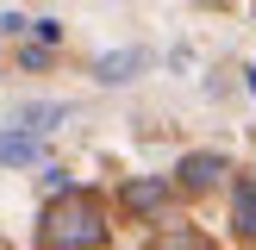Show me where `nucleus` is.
Wrapping results in <instances>:
<instances>
[{
    "instance_id": "9d476101",
    "label": "nucleus",
    "mask_w": 256,
    "mask_h": 250,
    "mask_svg": "<svg viewBox=\"0 0 256 250\" xmlns=\"http://www.w3.org/2000/svg\"><path fill=\"white\" fill-rule=\"evenodd\" d=\"M200 6H225V0H200Z\"/></svg>"
},
{
    "instance_id": "20e7f679",
    "label": "nucleus",
    "mask_w": 256,
    "mask_h": 250,
    "mask_svg": "<svg viewBox=\"0 0 256 250\" xmlns=\"http://www.w3.org/2000/svg\"><path fill=\"white\" fill-rule=\"evenodd\" d=\"M144 62H150V50H112V56L94 62V75H100V82H132Z\"/></svg>"
},
{
    "instance_id": "6e6552de",
    "label": "nucleus",
    "mask_w": 256,
    "mask_h": 250,
    "mask_svg": "<svg viewBox=\"0 0 256 250\" xmlns=\"http://www.w3.org/2000/svg\"><path fill=\"white\" fill-rule=\"evenodd\" d=\"M156 250H212V244H206V238H194V232H169Z\"/></svg>"
},
{
    "instance_id": "39448f33",
    "label": "nucleus",
    "mask_w": 256,
    "mask_h": 250,
    "mask_svg": "<svg viewBox=\"0 0 256 250\" xmlns=\"http://www.w3.org/2000/svg\"><path fill=\"white\" fill-rule=\"evenodd\" d=\"M175 175H182L188 188H212V182H219V175H225V162L200 150V156H182V169H175Z\"/></svg>"
},
{
    "instance_id": "f257e3e1",
    "label": "nucleus",
    "mask_w": 256,
    "mask_h": 250,
    "mask_svg": "<svg viewBox=\"0 0 256 250\" xmlns=\"http://www.w3.org/2000/svg\"><path fill=\"white\" fill-rule=\"evenodd\" d=\"M44 250H100L106 244V212L94 194H56L44 212Z\"/></svg>"
},
{
    "instance_id": "7ed1b4c3",
    "label": "nucleus",
    "mask_w": 256,
    "mask_h": 250,
    "mask_svg": "<svg viewBox=\"0 0 256 250\" xmlns=\"http://www.w3.org/2000/svg\"><path fill=\"white\" fill-rule=\"evenodd\" d=\"M62 119H69V106H62V100H32V106L12 112V125H25V132H56Z\"/></svg>"
},
{
    "instance_id": "f03ea898",
    "label": "nucleus",
    "mask_w": 256,
    "mask_h": 250,
    "mask_svg": "<svg viewBox=\"0 0 256 250\" xmlns=\"http://www.w3.org/2000/svg\"><path fill=\"white\" fill-rule=\"evenodd\" d=\"M162 206H169V182H162V175L125 182V212H162Z\"/></svg>"
},
{
    "instance_id": "423d86ee",
    "label": "nucleus",
    "mask_w": 256,
    "mask_h": 250,
    "mask_svg": "<svg viewBox=\"0 0 256 250\" xmlns=\"http://www.w3.org/2000/svg\"><path fill=\"white\" fill-rule=\"evenodd\" d=\"M38 132H0V162H38Z\"/></svg>"
},
{
    "instance_id": "1a4fd4ad",
    "label": "nucleus",
    "mask_w": 256,
    "mask_h": 250,
    "mask_svg": "<svg viewBox=\"0 0 256 250\" xmlns=\"http://www.w3.org/2000/svg\"><path fill=\"white\" fill-rule=\"evenodd\" d=\"M32 32L44 38V44H56V38H62V25H56V19H32Z\"/></svg>"
},
{
    "instance_id": "0eeeda50",
    "label": "nucleus",
    "mask_w": 256,
    "mask_h": 250,
    "mask_svg": "<svg viewBox=\"0 0 256 250\" xmlns=\"http://www.w3.org/2000/svg\"><path fill=\"white\" fill-rule=\"evenodd\" d=\"M232 212H238V232L256 238V182H238L232 188Z\"/></svg>"
}]
</instances>
